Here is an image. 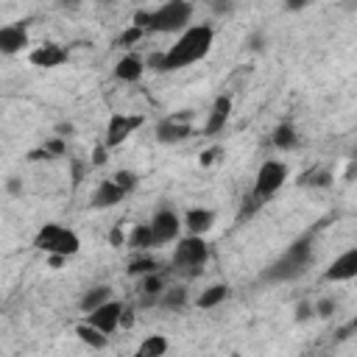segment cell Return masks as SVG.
<instances>
[{
  "label": "cell",
  "mask_w": 357,
  "mask_h": 357,
  "mask_svg": "<svg viewBox=\"0 0 357 357\" xmlns=\"http://www.w3.org/2000/svg\"><path fill=\"white\" fill-rule=\"evenodd\" d=\"M212 42H215V28L212 25L198 22V25L184 28L178 33V39L162 53V73H173V70H181V67H190V64L201 61L212 50Z\"/></svg>",
  "instance_id": "obj_1"
},
{
  "label": "cell",
  "mask_w": 357,
  "mask_h": 357,
  "mask_svg": "<svg viewBox=\"0 0 357 357\" xmlns=\"http://www.w3.org/2000/svg\"><path fill=\"white\" fill-rule=\"evenodd\" d=\"M195 6L187 0H170L162 3L153 11H139L134 17V25L142 31H156V33H181L184 28H190Z\"/></svg>",
  "instance_id": "obj_2"
},
{
  "label": "cell",
  "mask_w": 357,
  "mask_h": 357,
  "mask_svg": "<svg viewBox=\"0 0 357 357\" xmlns=\"http://www.w3.org/2000/svg\"><path fill=\"white\" fill-rule=\"evenodd\" d=\"M312 245H310V240L307 237H301V240H296L293 245H287V251L271 265V268H265V273H262V279L265 282H293V279H298L301 273H307V268L312 265Z\"/></svg>",
  "instance_id": "obj_3"
},
{
  "label": "cell",
  "mask_w": 357,
  "mask_h": 357,
  "mask_svg": "<svg viewBox=\"0 0 357 357\" xmlns=\"http://www.w3.org/2000/svg\"><path fill=\"white\" fill-rule=\"evenodd\" d=\"M33 245H36L39 251H45L47 257H61V259H67V257L78 254L81 240H78V234H75L73 229H67V226H61V223H45V226L36 231Z\"/></svg>",
  "instance_id": "obj_4"
},
{
  "label": "cell",
  "mask_w": 357,
  "mask_h": 357,
  "mask_svg": "<svg viewBox=\"0 0 357 357\" xmlns=\"http://www.w3.org/2000/svg\"><path fill=\"white\" fill-rule=\"evenodd\" d=\"M287 181V165L279 162V159H268L259 165V173H257V181H254V192H251V201L254 206H259L262 201H268L271 195H276Z\"/></svg>",
  "instance_id": "obj_5"
},
{
  "label": "cell",
  "mask_w": 357,
  "mask_h": 357,
  "mask_svg": "<svg viewBox=\"0 0 357 357\" xmlns=\"http://www.w3.org/2000/svg\"><path fill=\"white\" fill-rule=\"evenodd\" d=\"M209 259V245L204 243V237H178L176 248H173V265L176 268H187V271H198L204 262Z\"/></svg>",
  "instance_id": "obj_6"
},
{
  "label": "cell",
  "mask_w": 357,
  "mask_h": 357,
  "mask_svg": "<svg viewBox=\"0 0 357 357\" xmlns=\"http://www.w3.org/2000/svg\"><path fill=\"white\" fill-rule=\"evenodd\" d=\"M148 229H151V240H153V245H167V243L178 240L181 220H178V215H176L173 209H159V212L151 218Z\"/></svg>",
  "instance_id": "obj_7"
},
{
  "label": "cell",
  "mask_w": 357,
  "mask_h": 357,
  "mask_svg": "<svg viewBox=\"0 0 357 357\" xmlns=\"http://www.w3.org/2000/svg\"><path fill=\"white\" fill-rule=\"evenodd\" d=\"M123 312H126V304H123V301H117V298H112V301H106L103 307H98V310L86 312V324H89V326H95V329H98V332H103V335H112V332H117V329H120Z\"/></svg>",
  "instance_id": "obj_8"
},
{
  "label": "cell",
  "mask_w": 357,
  "mask_h": 357,
  "mask_svg": "<svg viewBox=\"0 0 357 357\" xmlns=\"http://www.w3.org/2000/svg\"><path fill=\"white\" fill-rule=\"evenodd\" d=\"M190 120H192V114H190V112L165 117V120L156 126V139H159V142H165V145H176V142H181V139H187V137L192 134Z\"/></svg>",
  "instance_id": "obj_9"
},
{
  "label": "cell",
  "mask_w": 357,
  "mask_h": 357,
  "mask_svg": "<svg viewBox=\"0 0 357 357\" xmlns=\"http://www.w3.org/2000/svg\"><path fill=\"white\" fill-rule=\"evenodd\" d=\"M139 126H142V114H112V120H109V126H106V139H103V145H106V148H114V145L126 142Z\"/></svg>",
  "instance_id": "obj_10"
},
{
  "label": "cell",
  "mask_w": 357,
  "mask_h": 357,
  "mask_svg": "<svg viewBox=\"0 0 357 357\" xmlns=\"http://www.w3.org/2000/svg\"><path fill=\"white\" fill-rule=\"evenodd\" d=\"M354 276H357V248L343 251V254L326 268V273H324L326 282H349V279H354Z\"/></svg>",
  "instance_id": "obj_11"
},
{
  "label": "cell",
  "mask_w": 357,
  "mask_h": 357,
  "mask_svg": "<svg viewBox=\"0 0 357 357\" xmlns=\"http://www.w3.org/2000/svg\"><path fill=\"white\" fill-rule=\"evenodd\" d=\"M229 114H231V98L229 95H218L215 103H212V112H209V117L204 123V134L206 137L220 134L226 128V123H229Z\"/></svg>",
  "instance_id": "obj_12"
},
{
  "label": "cell",
  "mask_w": 357,
  "mask_h": 357,
  "mask_svg": "<svg viewBox=\"0 0 357 357\" xmlns=\"http://www.w3.org/2000/svg\"><path fill=\"white\" fill-rule=\"evenodd\" d=\"M28 61H31L33 67H59V64L67 61V50H64L61 45H56V42H45V45H39L36 50H31Z\"/></svg>",
  "instance_id": "obj_13"
},
{
  "label": "cell",
  "mask_w": 357,
  "mask_h": 357,
  "mask_svg": "<svg viewBox=\"0 0 357 357\" xmlns=\"http://www.w3.org/2000/svg\"><path fill=\"white\" fill-rule=\"evenodd\" d=\"M181 226H184L192 237H204V234L215 226V212H212V209H204V206H192V209H187Z\"/></svg>",
  "instance_id": "obj_14"
},
{
  "label": "cell",
  "mask_w": 357,
  "mask_h": 357,
  "mask_svg": "<svg viewBox=\"0 0 357 357\" xmlns=\"http://www.w3.org/2000/svg\"><path fill=\"white\" fill-rule=\"evenodd\" d=\"M25 45H28V31H25V25L14 22V25H3V28H0V53L14 56V53L25 50Z\"/></svg>",
  "instance_id": "obj_15"
},
{
  "label": "cell",
  "mask_w": 357,
  "mask_h": 357,
  "mask_svg": "<svg viewBox=\"0 0 357 357\" xmlns=\"http://www.w3.org/2000/svg\"><path fill=\"white\" fill-rule=\"evenodd\" d=\"M142 73H145V59H139L137 53L123 56V59L117 61V67H114V78L123 81V84H134V81H139Z\"/></svg>",
  "instance_id": "obj_16"
},
{
  "label": "cell",
  "mask_w": 357,
  "mask_h": 357,
  "mask_svg": "<svg viewBox=\"0 0 357 357\" xmlns=\"http://www.w3.org/2000/svg\"><path fill=\"white\" fill-rule=\"evenodd\" d=\"M123 198H126V192H123L112 178H106V181H100V184L95 187V192H92V206H95V209H109V206H117Z\"/></svg>",
  "instance_id": "obj_17"
},
{
  "label": "cell",
  "mask_w": 357,
  "mask_h": 357,
  "mask_svg": "<svg viewBox=\"0 0 357 357\" xmlns=\"http://www.w3.org/2000/svg\"><path fill=\"white\" fill-rule=\"evenodd\" d=\"M112 287L109 284H98V287H89L84 296H81V312H92L98 307H103L106 301H112Z\"/></svg>",
  "instance_id": "obj_18"
},
{
  "label": "cell",
  "mask_w": 357,
  "mask_h": 357,
  "mask_svg": "<svg viewBox=\"0 0 357 357\" xmlns=\"http://www.w3.org/2000/svg\"><path fill=\"white\" fill-rule=\"evenodd\" d=\"M167 337L165 335H148L139 346H137V351H134V357H165L167 354Z\"/></svg>",
  "instance_id": "obj_19"
},
{
  "label": "cell",
  "mask_w": 357,
  "mask_h": 357,
  "mask_svg": "<svg viewBox=\"0 0 357 357\" xmlns=\"http://www.w3.org/2000/svg\"><path fill=\"white\" fill-rule=\"evenodd\" d=\"M271 142H273V148H279V151H293V148H298V134H296V128H293L290 123H282V126L273 128Z\"/></svg>",
  "instance_id": "obj_20"
},
{
  "label": "cell",
  "mask_w": 357,
  "mask_h": 357,
  "mask_svg": "<svg viewBox=\"0 0 357 357\" xmlns=\"http://www.w3.org/2000/svg\"><path fill=\"white\" fill-rule=\"evenodd\" d=\"M75 335H78V340H81V343H86L89 349H106V346H109V335L98 332V329H95V326H89L86 321L75 324Z\"/></svg>",
  "instance_id": "obj_21"
},
{
  "label": "cell",
  "mask_w": 357,
  "mask_h": 357,
  "mask_svg": "<svg viewBox=\"0 0 357 357\" xmlns=\"http://www.w3.org/2000/svg\"><path fill=\"white\" fill-rule=\"evenodd\" d=\"M229 298V287L226 284H209L206 290H201V296H198V307L201 310H212V307H218V304H223Z\"/></svg>",
  "instance_id": "obj_22"
},
{
  "label": "cell",
  "mask_w": 357,
  "mask_h": 357,
  "mask_svg": "<svg viewBox=\"0 0 357 357\" xmlns=\"http://www.w3.org/2000/svg\"><path fill=\"white\" fill-rule=\"evenodd\" d=\"M126 245H128V248H134V251L153 248V240H151V229H148V223H137V226L128 231Z\"/></svg>",
  "instance_id": "obj_23"
},
{
  "label": "cell",
  "mask_w": 357,
  "mask_h": 357,
  "mask_svg": "<svg viewBox=\"0 0 357 357\" xmlns=\"http://www.w3.org/2000/svg\"><path fill=\"white\" fill-rule=\"evenodd\" d=\"M162 290H165V279H162V273H159V271H156V273L142 276V296H145V304H159Z\"/></svg>",
  "instance_id": "obj_24"
},
{
  "label": "cell",
  "mask_w": 357,
  "mask_h": 357,
  "mask_svg": "<svg viewBox=\"0 0 357 357\" xmlns=\"http://www.w3.org/2000/svg\"><path fill=\"white\" fill-rule=\"evenodd\" d=\"M159 304L165 310H181L187 304V287L184 284H173V287H165L162 296H159Z\"/></svg>",
  "instance_id": "obj_25"
},
{
  "label": "cell",
  "mask_w": 357,
  "mask_h": 357,
  "mask_svg": "<svg viewBox=\"0 0 357 357\" xmlns=\"http://www.w3.org/2000/svg\"><path fill=\"white\" fill-rule=\"evenodd\" d=\"M156 271H159V265L151 257H134L128 262V276H148V273H156Z\"/></svg>",
  "instance_id": "obj_26"
},
{
  "label": "cell",
  "mask_w": 357,
  "mask_h": 357,
  "mask_svg": "<svg viewBox=\"0 0 357 357\" xmlns=\"http://www.w3.org/2000/svg\"><path fill=\"white\" fill-rule=\"evenodd\" d=\"M298 184H304V187H329L332 173L329 170H310V173H304V178Z\"/></svg>",
  "instance_id": "obj_27"
},
{
  "label": "cell",
  "mask_w": 357,
  "mask_h": 357,
  "mask_svg": "<svg viewBox=\"0 0 357 357\" xmlns=\"http://www.w3.org/2000/svg\"><path fill=\"white\" fill-rule=\"evenodd\" d=\"M112 181H114V184L128 195V192L137 187V173H131V170H117V173L112 176Z\"/></svg>",
  "instance_id": "obj_28"
},
{
  "label": "cell",
  "mask_w": 357,
  "mask_h": 357,
  "mask_svg": "<svg viewBox=\"0 0 357 357\" xmlns=\"http://www.w3.org/2000/svg\"><path fill=\"white\" fill-rule=\"evenodd\" d=\"M335 310H337V301H335L332 296H324V298H318V301L312 304V312H315L318 318H332Z\"/></svg>",
  "instance_id": "obj_29"
},
{
  "label": "cell",
  "mask_w": 357,
  "mask_h": 357,
  "mask_svg": "<svg viewBox=\"0 0 357 357\" xmlns=\"http://www.w3.org/2000/svg\"><path fill=\"white\" fill-rule=\"evenodd\" d=\"M142 33H145L142 28L131 25V28H126V31H123V36H120V45H134V42H139V36H142Z\"/></svg>",
  "instance_id": "obj_30"
},
{
  "label": "cell",
  "mask_w": 357,
  "mask_h": 357,
  "mask_svg": "<svg viewBox=\"0 0 357 357\" xmlns=\"http://www.w3.org/2000/svg\"><path fill=\"white\" fill-rule=\"evenodd\" d=\"M45 153H47V156H61V153H64V139H61V137L47 139V142H45Z\"/></svg>",
  "instance_id": "obj_31"
},
{
  "label": "cell",
  "mask_w": 357,
  "mask_h": 357,
  "mask_svg": "<svg viewBox=\"0 0 357 357\" xmlns=\"http://www.w3.org/2000/svg\"><path fill=\"white\" fill-rule=\"evenodd\" d=\"M315 312H312V301H298V307H296V321L298 324H304V321H310Z\"/></svg>",
  "instance_id": "obj_32"
},
{
  "label": "cell",
  "mask_w": 357,
  "mask_h": 357,
  "mask_svg": "<svg viewBox=\"0 0 357 357\" xmlns=\"http://www.w3.org/2000/svg\"><path fill=\"white\" fill-rule=\"evenodd\" d=\"M245 45H248V50H254V53H259V50H262V47L268 45V39H265V33H251Z\"/></svg>",
  "instance_id": "obj_33"
},
{
  "label": "cell",
  "mask_w": 357,
  "mask_h": 357,
  "mask_svg": "<svg viewBox=\"0 0 357 357\" xmlns=\"http://www.w3.org/2000/svg\"><path fill=\"white\" fill-rule=\"evenodd\" d=\"M109 243H112L114 248H120V245L126 243V237H123V229H120V226H114V229L109 231Z\"/></svg>",
  "instance_id": "obj_34"
},
{
  "label": "cell",
  "mask_w": 357,
  "mask_h": 357,
  "mask_svg": "<svg viewBox=\"0 0 357 357\" xmlns=\"http://www.w3.org/2000/svg\"><path fill=\"white\" fill-rule=\"evenodd\" d=\"M218 153H220V148H209V151H204V153H201V165H204V167L212 165V162L218 159Z\"/></svg>",
  "instance_id": "obj_35"
},
{
  "label": "cell",
  "mask_w": 357,
  "mask_h": 357,
  "mask_svg": "<svg viewBox=\"0 0 357 357\" xmlns=\"http://www.w3.org/2000/svg\"><path fill=\"white\" fill-rule=\"evenodd\" d=\"M106 162V145H98L92 153V165H103Z\"/></svg>",
  "instance_id": "obj_36"
},
{
  "label": "cell",
  "mask_w": 357,
  "mask_h": 357,
  "mask_svg": "<svg viewBox=\"0 0 357 357\" xmlns=\"http://www.w3.org/2000/svg\"><path fill=\"white\" fill-rule=\"evenodd\" d=\"M6 190H8L11 195H20V192H22V184H20V178H8V184H6Z\"/></svg>",
  "instance_id": "obj_37"
},
{
  "label": "cell",
  "mask_w": 357,
  "mask_h": 357,
  "mask_svg": "<svg viewBox=\"0 0 357 357\" xmlns=\"http://www.w3.org/2000/svg\"><path fill=\"white\" fill-rule=\"evenodd\" d=\"M56 131H59V137L64 139V137H70V134H73V123H61Z\"/></svg>",
  "instance_id": "obj_38"
}]
</instances>
